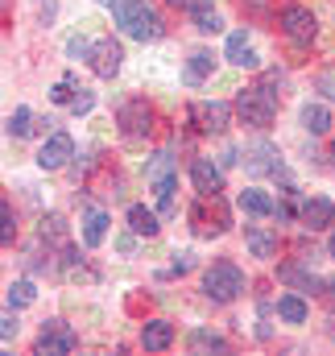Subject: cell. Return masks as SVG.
Returning <instances> with one entry per match:
<instances>
[{
	"instance_id": "cell-1",
	"label": "cell",
	"mask_w": 335,
	"mask_h": 356,
	"mask_svg": "<svg viewBox=\"0 0 335 356\" xmlns=\"http://www.w3.org/2000/svg\"><path fill=\"white\" fill-rule=\"evenodd\" d=\"M112 21L120 25V33H129L137 42H158L162 38V21L149 8V0H112Z\"/></svg>"
},
{
	"instance_id": "cell-2",
	"label": "cell",
	"mask_w": 335,
	"mask_h": 356,
	"mask_svg": "<svg viewBox=\"0 0 335 356\" xmlns=\"http://www.w3.org/2000/svg\"><path fill=\"white\" fill-rule=\"evenodd\" d=\"M236 116L249 124V129H269L273 116H277V91H269V83H252L236 95Z\"/></svg>"
},
{
	"instance_id": "cell-3",
	"label": "cell",
	"mask_w": 335,
	"mask_h": 356,
	"mask_svg": "<svg viewBox=\"0 0 335 356\" xmlns=\"http://www.w3.org/2000/svg\"><path fill=\"white\" fill-rule=\"evenodd\" d=\"M203 294H207L211 302H236V298L245 294V273H240V266L215 261V266L203 273Z\"/></svg>"
},
{
	"instance_id": "cell-4",
	"label": "cell",
	"mask_w": 335,
	"mask_h": 356,
	"mask_svg": "<svg viewBox=\"0 0 335 356\" xmlns=\"http://www.w3.org/2000/svg\"><path fill=\"white\" fill-rule=\"evenodd\" d=\"M277 25H281V33H286L290 42H298V46H311L315 33H319V21H315V13H311L307 4H286V8L277 13Z\"/></svg>"
},
{
	"instance_id": "cell-5",
	"label": "cell",
	"mask_w": 335,
	"mask_h": 356,
	"mask_svg": "<svg viewBox=\"0 0 335 356\" xmlns=\"http://www.w3.org/2000/svg\"><path fill=\"white\" fill-rule=\"evenodd\" d=\"M75 344H79V336H75L63 319H50V323L42 327V336H38L33 353H38V356H67V353H75Z\"/></svg>"
},
{
	"instance_id": "cell-6",
	"label": "cell",
	"mask_w": 335,
	"mask_h": 356,
	"mask_svg": "<svg viewBox=\"0 0 335 356\" xmlns=\"http://www.w3.org/2000/svg\"><path fill=\"white\" fill-rule=\"evenodd\" d=\"M190 120L199 133H224L232 124V108L220 104V99H195L190 104Z\"/></svg>"
},
{
	"instance_id": "cell-7",
	"label": "cell",
	"mask_w": 335,
	"mask_h": 356,
	"mask_svg": "<svg viewBox=\"0 0 335 356\" xmlns=\"http://www.w3.org/2000/svg\"><path fill=\"white\" fill-rule=\"evenodd\" d=\"M116 120H120V133H124L129 141H141V137L154 133V112H149L145 99H129V104L116 112Z\"/></svg>"
},
{
	"instance_id": "cell-8",
	"label": "cell",
	"mask_w": 335,
	"mask_h": 356,
	"mask_svg": "<svg viewBox=\"0 0 335 356\" xmlns=\"http://www.w3.org/2000/svg\"><path fill=\"white\" fill-rule=\"evenodd\" d=\"M298 220H302V228L323 232V228H332L335 224V203L332 199H323V195H311V199L298 203Z\"/></svg>"
},
{
	"instance_id": "cell-9",
	"label": "cell",
	"mask_w": 335,
	"mask_h": 356,
	"mask_svg": "<svg viewBox=\"0 0 335 356\" xmlns=\"http://www.w3.org/2000/svg\"><path fill=\"white\" fill-rule=\"evenodd\" d=\"M87 58H91V71H95L99 79H116V75H120V63H124V50H120L112 38H104V42L91 46Z\"/></svg>"
},
{
	"instance_id": "cell-10",
	"label": "cell",
	"mask_w": 335,
	"mask_h": 356,
	"mask_svg": "<svg viewBox=\"0 0 335 356\" xmlns=\"http://www.w3.org/2000/svg\"><path fill=\"white\" fill-rule=\"evenodd\" d=\"M245 170L249 175H281V154L269 141H252L245 149Z\"/></svg>"
},
{
	"instance_id": "cell-11",
	"label": "cell",
	"mask_w": 335,
	"mask_h": 356,
	"mask_svg": "<svg viewBox=\"0 0 335 356\" xmlns=\"http://www.w3.org/2000/svg\"><path fill=\"white\" fill-rule=\"evenodd\" d=\"M71 154H75L71 133H54V137L38 149V166H42V170H63V166L71 162Z\"/></svg>"
},
{
	"instance_id": "cell-12",
	"label": "cell",
	"mask_w": 335,
	"mask_h": 356,
	"mask_svg": "<svg viewBox=\"0 0 335 356\" xmlns=\"http://www.w3.org/2000/svg\"><path fill=\"white\" fill-rule=\"evenodd\" d=\"M190 182H195L199 195H220L224 191V170L211 158H195L190 162Z\"/></svg>"
},
{
	"instance_id": "cell-13",
	"label": "cell",
	"mask_w": 335,
	"mask_h": 356,
	"mask_svg": "<svg viewBox=\"0 0 335 356\" xmlns=\"http://www.w3.org/2000/svg\"><path fill=\"white\" fill-rule=\"evenodd\" d=\"M298 120H302V129L307 133H315V137H323V133H332V108L327 104H319V99H311V104H302V112H298Z\"/></svg>"
},
{
	"instance_id": "cell-14",
	"label": "cell",
	"mask_w": 335,
	"mask_h": 356,
	"mask_svg": "<svg viewBox=\"0 0 335 356\" xmlns=\"http://www.w3.org/2000/svg\"><path fill=\"white\" fill-rule=\"evenodd\" d=\"M224 58L232 63V67H256L261 58H256V50H252L249 33L245 29H236V33H228V50H224Z\"/></svg>"
},
{
	"instance_id": "cell-15",
	"label": "cell",
	"mask_w": 335,
	"mask_h": 356,
	"mask_svg": "<svg viewBox=\"0 0 335 356\" xmlns=\"http://www.w3.org/2000/svg\"><path fill=\"white\" fill-rule=\"evenodd\" d=\"M170 344H174V327H170L166 319H149L141 327V348L145 353H166Z\"/></svg>"
},
{
	"instance_id": "cell-16",
	"label": "cell",
	"mask_w": 335,
	"mask_h": 356,
	"mask_svg": "<svg viewBox=\"0 0 335 356\" xmlns=\"http://www.w3.org/2000/svg\"><path fill=\"white\" fill-rule=\"evenodd\" d=\"M245 249H249L252 257L269 261V257H277V236H269L265 228H249L245 232Z\"/></svg>"
},
{
	"instance_id": "cell-17",
	"label": "cell",
	"mask_w": 335,
	"mask_h": 356,
	"mask_svg": "<svg viewBox=\"0 0 335 356\" xmlns=\"http://www.w3.org/2000/svg\"><path fill=\"white\" fill-rule=\"evenodd\" d=\"M104 236H108V216H104L99 207L83 211V245L95 249V245H104Z\"/></svg>"
},
{
	"instance_id": "cell-18",
	"label": "cell",
	"mask_w": 335,
	"mask_h": 356,
	"mask_svg": "<svg viewBox=\"0 0 335 356\" xmlns=\"http://www.w3.org/2000/svg\"><path fill=\"white\" fill-rule=\"evenodd\" d=\"M190 17H195V29H203V33H220L224 29V21H220V13H215L211 0H195L190 4Z\"/></svg>"
},
{
	"instance_id": "cell-19",
	"label": "cell",
	"mask_w": 335,
	"mask_h": 356,
	"mask_svg": "<svg viewBox=\"0 0 335 356\" xmlns=\"http://www.w3.org/2000/svg\"><path fill=\"white\" fill-rule=\"evenodd\" d=\"M240 207H245L249 216H273V211H277V203H273L261 186H245V191H240Z\"/></svg>"
},
{
	"instance_id": "cell-20",
	"label": "cell",
	"mask_w": 335,
	"mask_h": 356,
	"mask_svg": "<svg viewBox=\"0 0 335 356\" xmlns=\"http://www.w3.org/2000/svg\"><path fill=\"white\" fill-rule=\"evenodd\" d=\"M129 228H133L137 236H158V228H162V224H158V216H154L149 207L133 203V207H129Z\"/></svg>"
},
{
	"instance_id": "cell-21",
	"label": "cell",
	"mask_w": 335,
	"mask_h": 356,
	"mask_svg": "<svg viewBox=\"0 0 335 356\" xmlns=\"http://www.w3.org/2000/svg\"><path fill=\"white\" fill-rule=\"evenodd\" d=\"M211 71H215V58H211L207 50H195V54L186 58V83H195V88H199Z\"/></svg>"
},
{
	"instance_id": "cell-22",
	"label": "cell",
	"mask_w": 335,
	"mask_h": 356,
	"mask_svg": "<svg viewBox=\"0 0 335 356\" xmlns=\"http://www.w3.org/2000/svg\"><path fill=\"white\" fill-rule=\"evenodd\" d=\"M277 315L286 319V323H307V315H311V307L298 298V294H281L277 298Z\"/></svg>"
},
{
	"instance_id": "cell-23",
	"label": "cell",
	"mask_w": 335,
	"mask_h": 356,
	"mask_svg": "<svg viewBox=\"0 0 335 356\" xmlns=\"http://www.w3.org/2000/svg\"><path fill=\"white\" fill-rule=\"evenodd\" d=\"M4 298H8V307H29L33 298H38V290H33V282H8V290H4Z\"/></svg>"
},
{
	"instance_id": "cell-24",
	"label": "cell",
	"mask_w": 335,
	"mask_h": 356,
	"mask_svg": "<svg viewBox=\"0 0 335 356\" xmlns=\"http://www.w3.org/2000/svg\"><path fill=\"white\" fill-rule=\"evenodd\" d=\"M277 273H281V282H290V286H302V290H319V286H323L315 273H307V269H298V266H281Z\"/></svg>"
},
{
	"instance_id": "cell-25",
	"label": "cell",
	"mask_w": 335,
	"mask_h": 356,
	"mask_svg": "<svg viewBox=\"0 0 335 356\" xmlns=\"http://www.w3.org/2000/svg\"><path fill=\"white\" fill-rule=\"evenodd\" d=\"M154 191H158V207H162L166 216H174V211H178V199H174V191H178V178L170 175V178H162V182H154Z\"/></svg>"
},
{
	"instance_id": "cell-26",
	"label": "cell",
	"mask_w": 335,
	"mask_h": 356,
	"mask_svg": "<svg viewBox=\"0 0 335 356\" xmlns=\"http://www.w3.org/2000/svg\"><path fill=\"white\" fill-rule=\"evenodd\" d=\"M224 336L215 332H190V353H224Z\"/></svg>"
},
{
	"instance_id": "cell-27",
	"label": "cell",
	"mask_w": 335,
	"mask_h": 356,
	"mask_svg": "<svg viewBox=\"0 0 335 356\" xmlns=\"http://www.w3.org/2000/svg\"><path fill=\"white\" fill-rule=\"evenodd\" d=\"M8 133H13V137L33 133V112H29V108H13V112H8Z\"/></svg>"
},
{
	"instance_id": "cell-28",
	"label": "cell",
	"mask_w": 335,
	"mask_h": 356,
	"mask_svg": "<svg viewBox=\"0 0 335 356\" xmlns=\"http://www.w3.org/2000/svg\"><path fill=\"white\" fill-rule=\"evenodd\" d=\"M174 175V162H170V154H158L149 166H145V182H162V178Z\"/></svg>"
},
{
	"instance_id": "cell-29",
	"label": "cell",
	"mask_w": 335,
	"mask_h": 356,
	"mask_svg": "<svg viewBox=\"0 0 335 356\" xmlns=\"http://www.w3.org/2000/svg\"><path fill=\"white\" fill-rule=\"evenodd\" d=\"M0 224H4V249H13V236H17V220H13V207H8V199L0 203Z\"/></svg>"
},
{
	"instance_id": "cell-30",
	"label": "cell",
	"mask_w": 335,
	"mask_h": 356,
	"mask_svg": "<svg viewBox=\"0 0 335 356\" xmlns=\"http://www.w3.org/2000/svg\"><path fill=\"white\" fill-rule=\"evenodd\" d=\"M67 228H63V216H46L42 220V241H63Z\"/></svg>"
},
{
	"instance_id": "cell-31",
	"label": "cell",
	"mask_w": 335,
	"mask_h": 356,
	"mask_svg": "<svg viewBox=\"0 0 335 356\" xmlns=\"http://www.w3.org/2000/svg\"><path fill=\"white\" fill-rule=\"evenodd\" d=\"M50 99H54V104H71V99H75V79H71V75L58 79V83L50 88Z\"/></svg>"
},
{
	"instance_id": "cell-32",
	"label": "cell",
	"mask_w": 335,
	"mask_h": 356,
	"mask_svg": "<svg viewBox=\"0 0 335 356\" xmlns=\"http://www.w3.org/2000/svg\"><path fill=\"white\" fill-rule=\"evenodd\" d=\"M91 104H95V95H91L87 88H79V91H75V99H71V112H75V116H83V112H91Z\"/></svg>"
},
{
	"instance_id": "cell-33",
	"label": "cell",
	"mask_w": 335,
	"mask_h": 356,
	"mask_svg": "<svg viewBox=\"0 0 335 356\" xmlns=\"http://www.w3.org/2000/svg\"><path fill=\"white\" fill-rule=\"evenodd\" d=\"M13 336H17V319H13V307H8V315H4V319H0V340H4V344H8V340H13Z\"/></svg>"
},
{
	"instance_id": "cell-34",
	"label": "cell",
	"mask_w": 335,
	"mask_h": 356,
	"mask_svg": "<svg viewBox=\"0 0 335 356\" xmlns=\"http://www.w3.org/2000/svg\"><path fill=\"white\" fill-rule=\"evenodd\" d=\"M240 4H245L249 13H269V8H273V0H240Z\"/></svg>"
},
{
	"instance_id": "cell-35",
	"label": "cell",
	"mask_w": 335,
	"mask_h": 356,
	"mask_svg": "<svg viewBox=\"0 0 335 356\" xmlns=\"http://www.w3.org/2000/svg\"><path fill=\"white\" fill-rule=\"evenodd\" d=\"M319 91H327L335 99V75H319Z\"/></svg>"
},
{
	"instance_id": "cell-36",
	"label": "cell",
	"mask_w": 335,
	"mask_h": 356,
	"mask_svg": "<svg viewBox=\"0 0 335 356\" xmlns=\"http://www.w3.org/2000/svg\"><path fill=\"white\" fill-rule=\"evenodd\" d=\"M170 4H174V8H190L195 0H170Z\"/></svg>"
},
{
	"instance_id": "cell-37",
	"label": "cell",
	"mask_w": 335,
	"mask_h": 356,
	"mask_svg": "<svg viewBox=\"0 0 335 356\" xmlns=\"http://www.w3.org/2000/svg\"><path fill=\"white\" fill-rule=\"evenodd\" d=\"M327 249H332V257H335V232H332V245H327Z\"/></svg>"
},
{
	"instance_id": "cell-38",
	"label": "cell",
	"mask_w": 335,
	"mask_h": 356,
	"mask_svg": "<svg viewBox=\"0 0 335 356\" xmlns=\"http://www.w3.org/2000/svg\"><path fill=\"white\" fill-rule=\"evenodd\" d=\"M332 166H335V141H332Z\"/></svg>"
}]
</instances>
